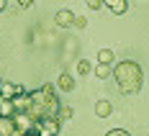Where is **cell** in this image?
Masks as SVG:
<instances>
[{
	"label": "cell",
	"instance_id": "5b68a950",
	"mask_svg": "<svg viewBox=\"0 0 149 136\" xmlns=\"http://www.w3.org/2000/svg\"><path fill=\"white\" fill-rule=\"evenodd\" d=\"M54 21H57V26H59V28H70V26L74 23V13L70 10V8H62V10H57Z\"/></svg>",
	"mask_w": 149,
	"mask_h": 136
},
{
	"label": "cell",
	"instance_id": "8fae6325",
	"mask_svg": "<svg viewBox=\"0 0 149 136\" xmlns=\"http://www.w3.org/2000/svg\"><path fill=\"white\" fill-rule=\"evenodd\" d=\"M93 72V64H90L88 59H80L77 62V75H90Z\"/></svg>",
	"mask_w": 149,
	"mask_h": 136
},
{
	"label": "cell",
	"instance_id": "ba28073f",
	"mask_svg": "<svg viewBox=\"0 0 149 136\" xmlns=\"http://www.w3.org/2000/svg\"><path fill=\"white\" fill-rule=\"evenodd\" d=\"M95 113H98L100 118H108V116L113 113V105H111V100H98V103H95Z\"/></svg>",
	"mask_w": 149,
	"mask_h": 136
},
{
	"label": "cell",
	"instance_id": "8992f818",
	"mask_svg": "<svg viewBox=\"0 0 149 136\" xmlns=\"http://www.w3.org/2000/svg\"><path fill=\"white\" fill-rule=\"evenodd\" d=\"M57 90H64V92H72L74 90V77L70 72H62L59 80H57Z\"/></svg>",
	"mask_w": 149,
	"mask_h": 136
},
{
	"label": "cell",
	"instance_id": "52a82bcc",
	"mask_svg": "<svg viewBox=\"0 0 149 136\" xmlns=\"http://www.w3.org/2000/svg\"><path fill=\"white\" fill-rule=\"evenodd\" d=\"M103 3H105V8H111L116 15H123L129 10V3L126 0H103Z\"/></svg>",
	"mask_w": 149,
	"mask_h": 136
},
{
	"label": "cell",
	"instance_id": "4fadbf2b",
	"mask_svg": "<svg viewBox=\"0 0 149 136\" xmlns=\"http://www.w3.org/2000/svg\"><path fill=\"white\" fill-rule=\"evenodd\" d=\"M105 136H131V134H129V131H123V128H111Z\"/></svg>",
	"mask_w": 149,
	"mask_h": 136
},
{
	"label": "cell",
	"instance_id": "30bf717a",
	"mask_svg": "<svg viewBox=\"0 0 149 136\" xmlns=\"http://www.w3.org/2000/svg\"><path fill=\"white\" fill-rule=\"evenodd\" d=\"M95 75L100 77V80H108V77L113 75V67H111V64H98V69H95Z\"/></svg>",
	"mask_w": 149,
	"mask_h": 136
},
{
	"label": "cell",
	"instance_id": "9c48e42d",
	"mask_svg": "<svg viewBox=\"0 0 149 136\" xmlns=\"http://www.w3.org/2000/svg\"><path fill=\"white\" fill-rule=\"evenodd\" d=\"M113 59H116V51L113 49H100L98 51V64H111Z\"/></svg>",
	"mask_w": 149,
	"mask_h": 136
},
{
	"label": "cell",
	"instance_id": "ac0fdd59",
	"mask_svg": "<svg viewBox=\"0 0 149 136\" xmlns=\"http://www.w3.org/2000/svg\"><path fill=\"white\" fill-rule=\"evenodd\" d=\"M26 136H41V134H26Z\"/></svg>",
	"mask_w": 149,
	"mask_h": 136
},
{
	"label": "cell",
	"instance_id": "d6986e66",
	"mask_svg": "<svg viewBox=\"0 0 149 136\" xmlns=\"http://www.w3.org/2000/svg\"><path fill=\"white\" fill-rule=\"evenodd\" d=\"M0 82H3V80H0Z\"/></svg>",
	"mask_w": 149,
	"mask_h": 136
},
{
	"label": "cell",
	"instance_id": "2e32d148",
	"mask_svg": "<svg viewBox=\"0 0 149 136\" xmlns=\"http://www.w3.org/2000/svg\"><path fill=\"white\" fill-rule=\"evenodd\" d=\"M18 5H21V8H31V5H33V0H18Z\"/></svg>",
	"mask_w": 149,
	"mask_h": 136
},
{
	"label": "cell",
	"instance_id": "5bb4252c",
	"mask_svg": "<svg viewBox=\"0 0 149 136\" xmlns=\"http://www.w3.org/2000/svg\"><path fill=\"white\" fill-rule=\"evenodd\" d=\"M88 8L98 10V8H105V3H103V0H88Z\"/></svg>",
	"mask_w": 149,
	"mask_h": 136
},
{
	"label": "cell",
	"instance_id": "9a60e30c",
	"mask_svg": "<svg viewBox=\"0 0 149 136\" xmlns=\"http://www.w3.org/2000/svg\"><path fill=\"white\" fill-rule=\"evenodd\" d=\"M72 26H77V28H85V26H88V21H85L82 15H77V18H74V23H72Z\"/></svg>",
	"mask_w": 149,
	"mask_h": 136
},
{
	"label": "cell",
	"instance_id": "3957f363",
	"mask_svg": "<svg viewBox=\"0 0 149 136\" xmlns=\"http://www.w3.org/2000/svg\"><path fill=\"white\" fill-rule=\"evenodd\" d=\"M59 128H62L59 118H44L41 126H39V134L41 136H59Z\"/></svg>",
	"mask_w": 149,
	"mask_h": 136
},
{
	"label": "cell",
	"instance_id": "7a4b0ae2",
	"mask_svg": "<svg viewBox=\"0 0 149 136\" xmlns=\"http://www.w3.org/2000/svg\"><path fill=\"white\" fill-rule=\"evenodd\" d=\"M0 136H23L18 131V126H15L13 116H3L0 113Z\"/></svg>",
	"mask_w": 149,
	"mask_h": 136
},
{
	"label": "cell",
	"instance_id": "e0dca14e",
	"mask_svg": "<svg viewBox=\"0 0 149 136\" xmlns=\"http://www.w3.org/2000/svg\"><path fill=\"white\" fill-rule=\"evenodd\" d=\"M8 8V0H0V10H5Z\"/></svg>",
	"mask_w": 149,
	"mask_h": 136
},
{
	"label": "cell",
	"instance_id": "277c9868",
	"mask_svg": "<svg viewBox=\"0 0 149 136\" xmlns=\"http://www.w3.org/2000/svg\"><path fill=\"white\" fill-rule=\"evenodd\" d=\"M23 90H26L23 85H13V82H0V95H3L5 100H13L15 95H21Z\"/></svg>",
	"mask_w": 149,
	"mask_h": 136
},
{
	"label": "cell",
	"instance_id": "6da1fadb",
	"mask_svg": "<svg viewBox=\"0 0 149 136\" xmlns=\"http://www.w3.org/2000/svg\"><path fill=\"white\" fill-rule=\"evenodd\" d=\"M113 77H116V85L123 95H131V92H139L141 90V80H144V72L136 62L126 59V62H118L113 67Z\"/></svg>",
	"mask_w": 149,
	"mask_h": 136
},
{
	"label": "cell",
	"instance_id": "7c38bea8",
	"mask_svg": "<svg viewBox=\"0 0 149 136\" xmlns=\"http://www.w3.org/2000/svg\"><path fill=\"white\" fill-rule=\"evenodd\" d=\"M57 118H59V121H70V118H72V108H70V105H62L59 113H57Z\"/></svg>",
	"mask_w": 149,
	"mask_h": 136
}]
</instances>
